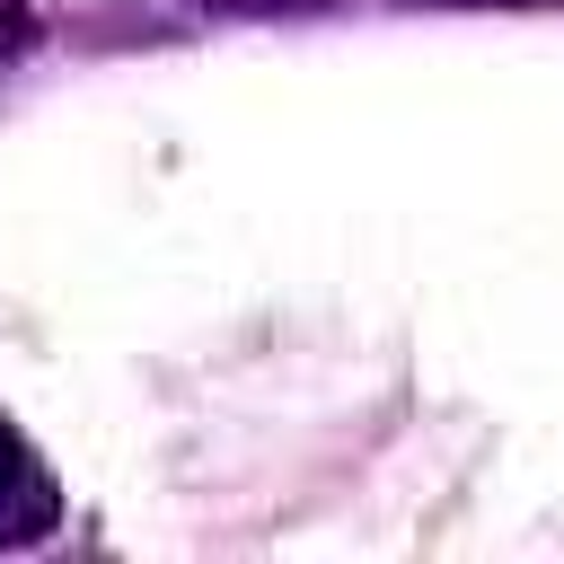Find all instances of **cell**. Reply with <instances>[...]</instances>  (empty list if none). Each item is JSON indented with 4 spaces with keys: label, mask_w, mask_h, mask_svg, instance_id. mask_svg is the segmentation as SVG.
I'll return each mask as SVG.
<instances>
[{
    "label": "cell",
    "mask_w": 564,
    "mask_h": 564,
    "mask_svg": "<svg viewBox=\"0 0 564 564\" xmlns=\"http://www.w3.org/2000/svg\"><path fill=\"white\" fill-rule=\"evenodd\" d=\"M18 44H35V9L26 0H0V53H18Z\"/></svg>",
    "instance_id": "2"
},
{
    "label": "cell",
    "mask_w": 564,
    "mask_h": 564,
    "mask_svg": "<svg viewBox=\"0 0 564 564\" xmlns=\"http://www.w3.org/2000/svg\"><path fill=\"white\" fill-rule=\"evenodd\" d=\"M18 458H26V449H18V441H9V423H0V476H9Z\"/></svg>",
    "instance_id": "4"
},
{
    "label": "cell",
    "mask_w": 564,
    "mask_h": 564,
    "mask_svg": "<svg viewBox=\"0 0 564 564\" xmlns=\"http://www.w3.org/2000/svg\"><path fill=\"white\" fill-rule=\"evenodd\" d=\"M449 9H511V0H449Z\"/></svg>",
    "instance_id": "5"
},
{
    "label": "cell",
    "mask_w": 564,
    "mask_h": 564,
    "mask_svg": "<svg viewBox=\"0 0 564 564\" xmlns=\"http://www.w3.org/2000/svg\"><path fill=\"white\" fill-rule=\"evenodd\" d=\"M53 520H62V494H53V476H44L35 458H18V467L0 476V555H9V546H35V538H53Z\"/></svg>",
    "instance_id": "1"
},
{
    "label": "cell",
    "mask_w": 564,
    "mask_h": 564,
    "mask_svg": "<svg viewBox=\"0 0 564 564\" xmlns=\"http://www.w3.org/2000/svg\"><path fill=\"white\" fill-rule=\"evenodd\" d=\"M212 9H335V0H212Z\"/></svg>",
    "instance_id": "3"
}]
</instances>
